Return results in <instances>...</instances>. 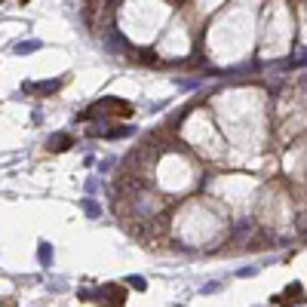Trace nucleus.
Wrapping results in <instances>:
<instances>
[{"instance_id":"8","label":"nucleus","mask_w":307,"mask_h":307,"mask_svg":"<svg viewBox=\"0 0 307 307\" xmlns=\"http://www.w3.org/2000/svg\"><path fill=\"white\" fill-rule=\"evenodd\" d=\"M129 283H132V286H135V289H138V292H144V280H141V277H132V280H129Z\"/></svg>"},{"instance_id":"10","label":"nucleus","mask_w":307,"mask_h":307,"mask_svg":"<svg viewBox=\"0 0 307 307\" xmlns=\"http://www.w3.org/2000/svg\"><path fill=\"white\" fill-rule=\"evenodd\" d=\"M19 4H28V0H19Z\"/></svg>"},{"instance_id":"1","label":"nucleus","mask_w":307,"mask_h":307,"mask_svg":"<svg viewBox=\"0 0 307 307\" xmlns=\"http://www.w3.org/2000/svg\"><path fill=\"white\" fill-rule=\"evenodd\" d=\"M123 298H126V289H120L117 283H108V286H101V292H98V301H101L105 307H120Z\"/></svg>"},{"instance_id":"4","label":"nucleus","mask_w":307,"mask_h":307,"mask_svg":"<svg viewBox=\"0 0 307 307\" xmlns=\"http://www.w3.org/2000/svg\"><path fill=\"white\" fill-rule=\"evenodd\" d=\"M71 144H74V138H71L68 132H59V135H53V138H49V144H46V147H49L53 154H62V150H68Z\"/></svg>"},{"instance_id":"3","label":"nucleus","mask_w":307,"mask_h":307,"mask_svg":"<svg viewBox=\"0 0 307 307\" xmlns=\"http://www.w3.org/2000/svg\"><path fill=\"white\" fill-rule=\"evenodd\" d=\"M25 89H28V92H34V95H53V92H59V89H62V80H43V83H25Z\"/></svg>"},{"instance_id":"2","label":"nucleus","mask_w":307,"mask_h":307,"mask_svg":"<svg viewBox=\"0 0 307 307\" xmlns=\"http://www.w3.org/2000/svg\"><path fill=\"white\" fill-rule=\"evenodd\" d=\"M295 301H304V286H301V283H292L286 295L274 298V304H277V307H292Z\"/></svg>"},{"instance_id":"6","label":"nucleus","mask_w":307,"mask_h":307,"mask_svg":"<svg viewBox=\"0 0 307 307\" xmlns=\"http://www.w3.org/2000/svg\"><path fill=\"white\" fill-rule=\"evenodd\" d=\"M141 59L144 62H157V53H154V49H141Z\"/></svg>"},{"instance_id":"7","label":"nucleus","mask_w":307,"mask_h":307,"mask_svg":"<svg viewBox=\"0 0 307 307\" xmlns=\"http://www.w3.org/2000/svg\"><path fill=\"white\" fill-rule=\"evenodd\" d=\"M83 209H86V212H89V215H98V206H95V203H89V200H86V203H83Z\"/></svg>"},{"instance_id":"9","label":"nucleus","mask_w":307,"mask_h":307,"mask_svg":"<svg viewBox=\"0 0 307 307\" xmlns=\"http://www.w3.org/2000/svg\"><path fill=\"white\" fill-rule=\"evenodd\" d=\"M40 258H43V261H49V243H43V246H40Z\"/></svg>"},{"instance_id":"5","label":"nucleus","mask_w":307,"mask_h":307,"mask_svg":"<svg viewBox=\"0 0 307 307\" xmlns=\"http://www.w3.org/2000/svg\"><path fill=\"white\" fill-rule=\"evenodd\" d=\"M34 49H40V43H37V40H31V43H22V46H16V53H19V56H25V53H34Z\"/></svg>"}]
</instances>
